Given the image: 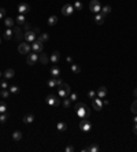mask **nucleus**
<instances>
[{
  "mask_svg": "<svg viewBox=\"0 0 137 152\" xmlns=\"http://www.w3.org/2000/svg\"><path fill=\"white\" fill-rule=\"evenodd\" d=\"M32 50L34 51V52H43V50H44V45H43V42H41L40 40H37L36 39L33 42H32Z\"/></svg>",
  "mask_w": 137,
  "mask_h": 152,
  "instance_id": "obj_7",
  "label": "nucleus"
},
{
  "mask_svg": "<svg viewBox=\"0 0 137 152\" xmlns=\"http://www.w3.org/2000/svg\"><path fill=\"white\" fill-rule=\"evenodd\" d=\"M133 95H134V96H136V97H137V88H136V89H134V92H133Z\"/></svg>",
  "mask_w": 137,
  "mask_h": 152,
  "instance_id": "obj_50",
  "label": "nucleus"
},
{
  "mask_svg": "<svg viewBox=\"0 0 137 152\" xmlns=\"http://www.w3.org/2000/svg\"><path fill=\"white\" fill-rule=\"evenodd\" d=\"M59 75H61V70H59L56 66H53L51 69V77H59Z\"/></svg>",
  "mask_w": 137,
  "mask_h": 152,
  "instance_id": "obj_23",
  "label": "nucleus"
},
{
  "mask_svg": "<svg viewBox=\"0 0 137 152\" xmlns=\"http://www.w3.org/2000/svg\"><path fill=\"white\" fill-rule=\"evenodd\" d=\"M74 108H75V112H77V115L81 118V119H84V118H88V115H89V108H88V106L85 104V103H82V101H77L75 103V106H74Z\"/></svg>",
  "mask_w": 137,
  "mask_h": 152,
  "instance_id": "obj_1",
  "label": "nucleus"
},
{
  "mask_svg": "<svg viewBox=\"0 0 137 152\" xmlns=\"http://www.w3.org/2000/svg\"><path fill=\"white\" fill-rule=\"evenodd\" d=\"M58 96H59V97H62V99H64V97H69V95L64 92L62 88H59V89H58Z\"/></svg>",
  "mask_w": 137,
  "mask_h": 152,
  "instance_id": "obj_31",
  "label": "nucleus"
},
{
  "mask_svg": "<svg viewBox=\"0 0 137 152\" xmlns=\"http://www.w3.org/2000/svg\"><path fill=\"white\" fill-rule=\"evenodd\" d=\"M70 100H73V101H77V95L75 93H70Z\"/></svg>",
  "mask_w": 137,
  "mask_h": 152,
  "instance_id": "obj_40",
  "label": "nucleus"
},
{
  "mask_svg": "<svg viewBox=\"0 0 137 152\" xmlns=\"http://www.w3.org/2000/svg\"><path fill=\"white\" fill-rule=\"evenodd\" d=\"M39 60V55L37 52H33V53H28V58H26V63L29 66H33L36 64V62Z\"/></svg>",
  "mask_w": 137,
  "mask_h": 152,
  "instance_id": "obj_8",
  "label": "nucleus"
},
{
  "mask_svg": "<svg viewBox=\"0 0 137 152\" xmlns=\"http://www.w3.org/2000/svg\"><path fill=\"white\" fill-rule=\"evenodd\" d=\"M74 7H73V4H70V3H67V4H64L63 7H62V14L64 15V17H69V15H71L74 13Z\"/></svg>",
  "mask_w": 137,
  "mask_h": 152,
  "instance_id": "obj_5",
  "label": "nucleus"
},
{
  "mask_svg": "<svg viewBox=\"0 0 137 152\" xmlns=\"http://www.w3.org/2000/svg\"><path fill=\"white\" fill-rule=\"evenodd\" d=\"M58 88H62V89L64 90V92L67 93V95H70V93H71V88H70V85H69V84H64V82H63V84L61 85V86H58Z\"/></svg>",
  "mask_w": 137,
  "mask_h": 152,
  "instance_id": "obj_24",
  "label": "nucleus"
},
{
  "mask_svg": "<svg viewBox=\"0 0 137 152\" xmlns=\"http://www.w3.org/2000/svg\"><path fill=\"white\" fill-rule=\"evenodd\" d=\"M133 132H134V134L137 136V123H134V126H133Z\"/></svg>",
  "mask_w": 137,
  "mask_h": 152,
  "instance_id": "obj_47",
  "label": "nucleus"
},
{
  "mask_svg": "<svg viewBox=\"0 0 137 152\" xmlns=\"http://www.w3.org/2000/svg\"><path fill=\"white\" fill-rule=\"evenodd\" d=\"M8 89H10V92H11V93H18V92H19V88H18L17 85H11Z\"/></svg>",
  "mask_w": 137,
  "mask_h": 152,
  "instance_id": "obj_34",
  "label": "nucleus"
},
{
  "mask_svg": "<svg viewBox=\"0 0 137 152\" xmlns=\"http://www.w3.org/2000/svg\"><path fill=\"white\" fill-rule=\"evenodd\" d=\"M133 121H134V123H137V115H134V118H133Z\"/></svg>",
  "mask_w": 137,
  "mask_h": 152,
  "instance_id": "obj_49",
  "label": "nucleus"
},
{
  "mask_svg": "<svg viewBox=\"0 0 137 152\" xmlns=\"http://www.w3.org/2000/svg\"><path fill=\"white\" fill-rule=\"evenodd\" d=\"M14 33H15L17 40H21L23 36H25V32H21V29H19V28H14Z\"/></svg>",
  "mask_w": 137,
  "mask_h": 152,
  "instance_id": "obj_17",
  "label": "nucleus"
},
{
  "mask_svg": "<svg viewBox=\"0 0 137 152\" xmlns=\"http://www.w3.org/2000/svg\"><path fill=\"white\" fill-rule=\"evenodd\" d=\"M0 96H2L3 99H8V96H10V90H7V89H2V92H0Z\"/></svg>",
  "mask_w": 137,
  "mask_h": 152,
  "instance_id": "obj_32",
  "label": "nucleus"
},
{
  "mask_svg": "<svg viewBox=\"0 0 137 152\" xmlns=\"http://www.w3.org/2000/svg\"><path fill=\"white\" fill-rule=\"evenodd\" d=\"M48 39H50V36L47 34V33H43V34H40V37H39L37 40H40L41 42H44V41H47Z\"/></svg>",
  "mask_w": 137,
  "mask_h": 152,
  "instance_id": "obj_33",
  "label": "nucleus"
},
{
  "mask_svg": "<svg viewBox=\"0 0 137 152\" xmlns=\"http://www.w3.org/2000/svg\"><path fill=\"white\" fill-rule=\"evenodd\" d=\"M18 13L19 14H22V15H25L26 13H29V11H30V6L29 4H26V3H21L19 6H18Z\"/></svg>",
  "mask_w": 137,
  "mask_h": 152,
  "instance_id": "obj_9",
  "label": "nucleus"
},
{
  "mask_svg": "<svg viewBox=\"0 0 137 152\" xmlns=\"http://www.w3.org/2000/svg\"><path fill=\"white\" fill-rule=\"evenodd\" d=\"M13 140H14V141H21V140H22V132L15 130L13 133Z\"/></svg>",
  "mask_w": 137,
  "mask_h": 152,
  "instance_id": "obj_20",
  "label": "nucleus"
},
{
  "mask_svg": "<svg viewBox=\"0 0 137 152\" xmlns=\"http://www.w3.org/2000/svg\"><path fill=\"white\" fill-rule=\"evenodd\" d=\"M17 22H18V25H23V23L26 22V19H25V15L19 14V15L17 17Z\"/></svg>",
  "mask_w": 137,
  "mask_h": 152,
  "instance_id": "obj_28",
  "label": "nucleus"
},
{
  "mask_svg": "<svg viewBox=\"0 0 137 152\" xmlns=\"http://www.w3.org/2000/svg\"><path fill=\"white\" fill-rule=\"evenodd\" d=\"M6 111H7V106H6V103L0 101V114H2V112H6Z\"/></svg>",
  "mask_w": 137,
  "mask_h": 152,
  "instance_id": "obj_37",
  "label": "nucleus"
},
{
  "mask_svg": "<svg viewBox=\"0 0 137 152\" xmlns=\"http://www.w3.org/2000/svg\"><path fill=\"white\" fill-rule=\"evenodd\" d=\"M70 99H69V97H64V99H63V107L64 108H69L70 107Z\"/></svg>",
  "mask_w": 137,
  "mask_h": 152,
  "instance_id": "obj_36",
  "label": "nucleus"
},
{
  "mask_svg": "<svg viewBox=\"0 0 137 152\" xmlns=\"http://www.w3.org/2000/svg\"><path fill=\"white\" fill-rule=\"evenodd\" d=\"M13 33H14V30L11 28H7V30L3 33V39L4 40H11V39H13Z\"/></svg>",
  "mask_w": 137,
  "mask_h": 152,
  "instance_id": "obj_12",
  "label": "nucleus"
},
{
  "mask_svg": "<svg viewBox=\"0 0 137 152\" xmlns=\"http://www.w3.org/2000/svg\"><path fill=\"white\" fill-rule=\"evenodd\" d=\"M111 13V6H104V7H102V14L107 15Z\"/></svg>",
  "mask_w": 137,
  "mask_h": 152,
  "instance_id": "obj_30",
  "label": "nucleus"
},
{
  "mask_svg": "<svg viewBox=\"0 0 137 152\" xmlns=\"http://www.w3.org/2000/svg\"><path fill=\"white\" fill-rule=\"evenodd\" d=\"M88 96H89V97H95V96H96V92H95V90H89V92H88Z\"/></svg>",
  "mask_w": 137,
  "mask_h": 152,
  "instance_id": "obj_42",
  "label": "nucleus"
},
{
  "mask_svg": "<svg viewBox=\"0 0 137 152\" xmlns=\"http://www.w3.org/2000/svg\"><path fill=\"white\" fill-rule=\"evenodd\" d=\"M66 60H67L69 63H73V58H71V56H67V58H66Z\"/></svg>",
  "mask_w": 137,
  "mask_h": 152,
  "instance_id": "obj_48",
  "label": "nucleus"
},
{
  "mask_svg": "<svg viewBox=\"0 0 137 152\" xmlns=\"http://www.w3.org/2000/svg\"><path fill=\"white\" fill-rule=\"evenodd\" d=\"M47 84H48V86H50V88H55V86H58V85H56V78H55V77H51Z\"/></svg>",
  "mask_w": 137,
  "mask_h": 152,
  "instance_id": "obj_26",
  "label": "nucleus"
},
{
  "mask_svg": "<svg viewBox=\"0 0 137 152\" xmlns=\"http://www.w3.org/2000/svg\"><path fill=\"white\" fill-rule=\"evenodd\" d=\"M45 101H47V104L51 106V107H56V106L61 104V100H59L58 96H55V95H48V96H47V99H45Z\"/></svg>",
  "mask_w": 137,
  "mask_h": 152,
  "instance_id": "obj_2",
  "label": "nucleus"
},
{
  "mask_svg": "<svg viewBox=\"0 0 137 152\" xmlns=\"http://www.w3.org/2000/svg\"><path fill=\"white\" fill-rule=\"evenodd\" d=\"M136 103H137V100H136Z\"/></svg>",
  "mask_w": 137,
  "mask_h": 152,
  "instance_id": "obj_54",
  "label": "nucleus"
},
{
  "mask_svg": "<svg viewBox=\"0 0 137 152\" xmlns=\"http://www.w3.org/2000/svg\"><path fill=\"white\" fill-rule=\"evenodd\" d=\"M96 95H97V97H100V99H103V97L107 95V88H106V86H100V88L97 89Z\"/></svg>",
  "mask_w": 137,
  "mask_h": 152,
  "instance_id": "obj_13",
  "label": "nucleus"
},
{
  "mask_svg": "<svg viewBox=\"0 0 137 152\" xmlns=\"http://www.w3.org/2000/svg\"><path fill=\"white\" fill-rule=\"evenodd\" d=\"M7 118H8V115L6 114V112H2V114H0V122H6V121H7Z\"/></svg>",
  "mask_w": 137,
  "mask_h": 152,
  "instance_id": "obj_39",
  "label": "nucleus"
},
{
  "mask_svg": "<svg viewBox=\"0 0 137 152\" xmlns=\"http://www.w3.org/2000/svg\"><path fill=\"white\" fill-rule=\"evenodd\" d=\"M34 121V115L33 114H26L25 117H23V122L25 123H32Z\"/></svg>",
  "mask_w": 137,
  "mask_h": 152,
  "instance_id": "obj_19",
  "label": "nucleus"
},
{
  "mask_svg": "<svg viewBox=\"0 0 137 152\" xmlns=\"http://www.w3.org/2000/svg\"><path fill=\"white\" fill-rule=\"evenodd\" d=\"M74 2H78V0H74Z\"/></svg>",
  "mask_w": 137,
  "mask_h": 152,
  "instance_id": "obj_53",
  "label": "nucleus"
},
{
  "mask_svg": "<svg viewBox=\"0 0 137 152\" xmlns=\"http://www.w3.org/2000/svg\"><path fill=\"white\" fill-rule=\"evenodd\" d=\"M64 151H66V152H73V151H74V147H71V145H67V147L64 148Z\"/></svg>",
  "mask_w": 137,
  "mask_h": 152,
  "instance_id": "obj_41",
  "label": "nucleus"
},
{
  "mask_svg": "<svg viewBox=\"0 0 137 152\" xmlns=\"http://www.w3.org/2000/svg\"><path fill=\"white\" fill-rule=\"evenodd\" d=\"M56 23H58V17L56 15H51L48 18V25L50 26H53V25H56Z\"/></svg>",
  "mask_w": 137,
  "mask_h": 152,
  "instance_id": "obj_22",
  "label": "nucleus"
},
{
  "mask_svg": "<svg viewBox=\"0 0 137 152\" xmlns=\"http://www.w3.org/2000/svg\"><path fill=\"white\" fill-rule=\"evenodd\" d=\"M39 62L41 64H47L50 62V58L47 56V53H41V55H39Z\"/></svg>",
  "mask_w": 137,
  "mask_h": 152,
  "instance_id": "obj_14",
  "label": "nucleus"
},
{
  "mask_svg": "<svg viewBox=\"0 0 137 152\" xmlns=\"http://www.w3.org/2000/svg\"><path fill=\"white\" fill-rule=\"evenodd\" d=\"M4 14H6V10H4V8H0V19H2V18L4 17Z\"/></svg>",
  "mask_w": 137,
  "mask_h": 152,
  "instance_id": "obj_45",
  "label": "nucleus"
},
{
  "mask_svg": "<svg viewBox=\"0 0 137 152\" xmlns=\"http://www.w3.org/2000/svg\"><path fill=\"white\" fill-rule=\"evenodd\" d=\"M55 78H56V85H58V86H61V85L63 84V81H62L59 77H55Z\"/></svg>",
  "mask_w": 137,
  "mask_h": 152,
  "instance_id": "obj_43",
  "label": "nucleus"
},
{
  "mask_svg": "<svg viewBox=\"0 0 137 152\" xmlns=\"http://www.w3.org/2000/svg\"><path fill=\"white\" fill-rule=\"evenodd\" d=\"M0 85H2V88H3V89H7V88H8V84L6 82V81H2V84H0Z\"/></svg>",
  "mask_w": 137,
  "mask_h": 152,
  "instance_id": "obj_44",
  "label": "nucleus"
},
{
  "mask_svg": "<svg viewBox=\"0 0 137 152\" xmlns=\"http://www.w3.org/2000/svg\"><path fill=\"white\" fill-rule=\"evenodd\" d=\"M130 111H132L134 115H137V103H132V106H130Z\"/></svg>",
  "mask_w": 137,
  "mask_h": 152,
  "instance_id": "obj_35",
  "label": "nucleus"
},
{
  "mask_svg": "<svg viewBox=\"0 0 137 152\" xmlns=\"http://www.w3.org/2000/svg\"><path fill=\"white\" fill-rule=\"evenodd\" d=\"M32 50V45L30 42H21L19 45H18V51H19V53H22V55H28L29 51Z\"/></svg>",
  "mask_w": 137,
  "mask_h": 152,
  "instance_id": "obj_3",
  "label": "nucleus"
},
{
  "mask_svg": "<svg viewBox=\"0 0 137 152\" xmlns=\"http://www.w3.org/2000/svg\"><path fill=\"white\" fill-rule=\"evenodd\" d=\"M14 75H15V71L13 69H7V70L4 71V77L7 78V80H10V78H14Z\"/></svg>",
  "mask_w": 137,
  "mask_h": 152,
  "instance_id": "obj_18",
  "label": "nucleus"
},
{
  "mask_svg": "<svg viewBox=\"0 0 137 152\" xmlns=\"http://www.w3.org/2000/svg\"><path fill=\"white\" fill-rule=\"evenodd\" d=\"M0 42H2V36H0Z\"/></svg>",
  "mask_w": 137,
  "mask_h": 152,
  "instance_id": "obj_51",
  "label": "nucleus"
},
{
  "mask_svg": "<svg viewBox=\"0 0 137 152\" xmlns=\"http://www.w3.org/2000/svg\"><path fill=\"white\" fill-rule=\"evenodd\" d=\"M36 34H37V33H36L34 30H33V32H32V30H28V32H25V36H23V37H25V40L28 42H30V44H32V42L36 40Z\"/></svg>",
  "mask_w": 137,
  "mask_h": 152,
  "instance_id": "obj_11",
  "label": "nucleus"
},
{
  "mask_svg": "<svg viewBox=\"0 0 137 152\" xmlns=\"http://www.w3.org/2000/svg\"><path fill=\"white\" fill-rule=\"evenodd\" d=\"M71 70H73V73H75V74H78V73L81 71V67L78 64H75V63H71Z\"/></svg>",
  "mask_w": 137,
  "mask_h": 152,
  "instance_id": "obj_29",
  "label": "nucleus"
},
{
  "mask_svg": "<svg viewBox=\"0 0 137 152\" xmlns=\"http://www.w3.org/2000/svg\"><path fill=\"white\" fill-rule=\"evenodd\" d=\"M0 77H2V71H0Z\"/></svg>",
  "mask_w": 137,
  "mask_h": 152,
  "instance_id": "obj_52",
  "label": "nucleus"
},
{
  "mask_svg": "<svg viewBox=\"0 0 137 152\" xmlns=\"http://www.w3.org/2000/svg\"><path fill=\"white\" fill-rule=\"evenodd\" d=\"M4 25L7 26V28L13 29L14 28V19H11V18H6V19H4Z\"/></svg>",
  "mask_w": 137,
  "mask_h": 152,
  "instance_id": "obj_25",
  "label": "nucleus"
},
{
  "mask_svg": "<svg viewBox=\"0 0 137 152\" xmlns=\"http://www.w3.org/2000/svg\"><path fill=\"white\" fill-rule=\"evenodd\" d=\"M23 26H25V30H26V32L29 30V28H30V26H29V23H28V22H25V23H23Z\"/></svg>",
  "mask_w": 137,
  "mask_h": 152,
  "instance_id": "obj_46",
  "label": "nucleus"
},
{
  "mask_svg": "<svg viewBox=\"0 0 137 152\" xmlns=\"http://www.w3.org/2000/svg\"><path fill=\"white\" fill-rule=\"evenodd\" d=\"M74 10H82V4H81V2L78 0V2H74Z\"/></svg>",
  "mask_w": 137,
  "mask_h": 152,
  "instance_id": "obj_38",
  "label": "nucleus"
},
{
  "mask_svg": "<svg viewBox=\"0 0 137 152\" xmlns=\"http://www.w3.org/2000/svg\"><path fill=\"white\" fill-rule=\"evenodd\" d=\"M95 21H96L97 25H103V23H104V14H102V13L96 14V17H95Z\"/></svg>",
  "mask_w": 137,
  "mask_h": 152,
  "instance_id": "obj_15",
  "label": "nucleus"
},
{
  "mask_svg": "<svg viewBox=\"0 0 137 152\" xmlns=\"http://www.w3.org/2000/svg\"><path fill=\"white\" fill-rule=\"evenodd\" d=\"M56 129H58V132H66L67 130V125L64 123V122H58Z\"/></svg>",
  "mask_w": 137,
  "mask_h": 152,
  "instance_id": "obj_21",
  "label": "nucleus"
},
{
  "mask_svg": "<svg viewBox=\"0 0 137 152\" xmlns=\"http://www.w3.org/2000/svg\"><path fill=\"white\" fill-rule=\"evenodd\" d=\"M82 151H91V152H97L99 151V145H96V144H95V145H91V147H86V148H84V149H82Z\"/></svg>",
  "mask_w": 137,
  "mask_h": 152,
  "instance_id": "obj_27",
  "label": "nucleus"
},
{
  "mask_svg": "<svg viewBox=\"0 0 137 152\" xmlns=\"http://www.w3.org/2000/svg\"><path fill=\"white\" fill-rule=\"evenodd\" d=\"M89 10L95 14H99L102 11V4H100L99 0H91V4H89Z\"/></svg>",
  "mask_w": 137,
  "mask_h": 152,
  "instance_id": "obj_4",
  "label": "nucleus"
},
{
  "mask_svg": "<svg viewBox=\"0 0 137 152\" xmlns=\"http://www.w3.org/2000/svg\"><path fill=\"white\" fill-rule=\"evenodd\" d=\"M59 59H61V53H59L58 51H55V52H53L52 55H51V58H50V60H51V62H52L53 64H55Z\"/></svg>",
  "mask_w": 137,
  "mask_h": 152,
  "instance_id": "obj_16",
  "label": "nucleus"
},
{
  "mask_svg": "<svg viewBox=\"0 0 137 152\" xmlns=\"http://www.w3.org/2000/svg\"><path fill=\"white\" fill-rule=\"evenodd\" d=\"M80 129L82 132H89L92 129V125H91V121H88V118H84L80 122Z\"/></svg>",
  "mask_w": 137,
  "mask_h": 152,
  "instance_id": "obj_6",
  "label": "nucleus"
},
{
  "mask_svg": "<svg viewBox=\"0 0 137 152\" xmlns=\"http://www.w3.org/2000/svg\"><path fill=\"white\" fill-rule=\"evenodd\" d=\"M92 107H93V110H96V111L102 110V107H103L102 99H100V97H95V99L92 100Z\"/></svg>",
  "mask_w": 137,
  "mask_h": 152,
  "instance_id": "obj_10",
  "label": "nucleus"
}]
</instances>
